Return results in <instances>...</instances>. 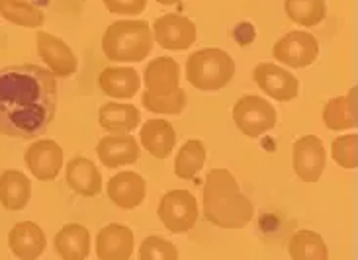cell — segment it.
Listing matches in <instances>:
<instances>
[{"label": "cell", "mask_w": 358, "mask_h": 260, "mask_svg": "<svg viewBox=\"0 0 358 260\" xmlns=\"http://www.w3.org/2000/svg\"><path fill=\"white\" fill-rule=\"evenodd\" d=\"M57 112V80L38 65L0 68V133L34 139L53 122Z\"/></svg>", "instance_id": "cell-1"}, {"label": "cell", "mask_w": 358, "mask_h": 260, "mask_svg": "<svg viewBox=\"0 0 358 260\" xmlns=\"http://www.w3.org/2000/svg\"><path fill=\"white\" fill-rule=\"evenodd\" d=\"M203 217L222 229H243L255 215L251 200L227 168H213L202 188Z\"/></svg>", "instance_id": "cell-2"}, {"label": "cell", "mask_w": 358, "mask_h": 260, "mask_svg": "<svg viewBox=\"0 0 358 260\" xmlns=\"http://www.w3.org/2000/svg\"><path fill=\"white\" fill-rule=\"evenodd\" d=\"M153 29L145 20H117L102 36V51L114 63H139L153 49Z\"/></svg>", "instance_id": "cell-3"}, {"label": "cell", "mask_w": 358, "mask_h": 260, "mask_svg": "<svg viewBox=\"0 0 358 260\" xmlns=\"http://www.w3.org/2000/svg\"><path fill=\"white\" fill-rule=\"evenodd\" d=\"M235 77V61L217 48H206L192 53L186 61V78L202 92H215L225 88Z\"/></svg>", "instance_id": "cell-4"}, {"label": "cell", "mask_w": 358, "mask_h": 260, "mask_svg": "<svg viewBox=\"0 0 358 260\" xmlns=\"http://www.w3.org/2000/svg\"><path fill=\"white\" fill-rule=\"evenodd\" d=\"M233 120L243 135L257 139L276 126L278 114L271 102H266L264 98L245 94L233 106Z\"/></svg>", "instance_id": "cell-5"}, {"label": "cell", "mask_w": 358, "mask_h": 260, "mask_svg": "<svg viewBox=\"0 0 358 260\" xmlns=\"http://www.w3.org/2000/svg\"><path fill=\"white\" fill-rule=\"evenodd\" d=\"M157 213H159V219L165 225L166 231H171L173 235H182L196 225L200 208H198V200L194 198L192 192L171 190L161 198Z\"/></svg>", "instance_id": "cell-6"}, {"label": "cell", "mask_w": 358, "mask_h": 260, "mask_svg": "<svg viewBox=\"0 0 358 260\" xmlns=\"http://www.w3.org/2000/svg\"><path fill=\"white\" fill-rule=\"evenodd\" d=\"M317 55H320V41L313 34L301 29L288 31L272 48V57L292 68L310 67L315 63Z\"/></svg>", "instance_id": "cell-7"}, {"label": "cell", "mask_w": 358, "mask_h": 260, "mask_svg": "<svg viewBox=\"0 0 358 260\" xmlns=\"http://www.w3.org/2000/svg\"><path fill=\"white\" fill-rule=\"evenodd\" d=\"M327 164V151L320 137L306 135L292 145V166L301 182L313 184L321 178Z\"/></svg>", "instance_id": "cell-8"}, {"label": "cell", "mask_w": 358, "mask_h": 260, "mask_svg": "<svg viewBox=\"0 0 358 260\" xmlns=\"http://www.w3.org/2000/svg\"><path fill=\"white\" fill-rule=\"evenodd\" d=\"M252 78L266 96L274 98L278 102H292L300 94V80L280 65L259 63L252 71Z\"/></svg>", "instance_id": "cell-9"}, {"label": "cell", "mask_w": 358, "mask_h": 260, "mask_svg": "<svg viewBox=\"0 0 358 260\" xmlns=\"http://www.w3.org/2000/svg\"><path fill=\"white\" fill-rule=\"evenodd\" d=\"M157 45L166 51H184L196 41V24L180 14H165L151 26Z\"/></svg>", "instance_id": "cell-10"}, {"label": "cell", "mask_w": 358, "mask_h": 260, "mask_svg": "<svg viewBox=\"0 0 358 260\" xmlns=\"http://www.w3.org/2000/svg\"><path fill=\"white\" fill-rule=\"evenodd\" d=\"M24 161L29 173L34 174L38 180H55L63 168L65 153L61 149V145L53 139H39L34 141L24 153Z\"/></svg>", "instance_id": "cell-11"}, {"label": "cell", "mask_w": 358, "mask_h": 260, "mask_svg": "<svg viewBox=\"0 0 358 260\" xmlns=\"http://www.w3.org/2000/svg\"><path fill=\"white\" fill-rule=\"evenodd\" d=\"M36 43H38L39 59L48 65L53 77L71 78L77 73V57L63 39L48 31H38Z\"/></svg>", "instance_id": "cell-12"}, {"label": "cell", "mask_w": 358, "mask_h": 260, "mask_svg": "<svg viewBox=\"0 0 358 260\" xmlns=\"http://www.w3.org/2000/svg\"><path fill=\"white\" fill-rule=\"evenodd\" d=\"M180 67L173 57H157L147 65L143 73L145 92L151 96H171L180 87Z\"/></svg>", "instance_id": "cell-13"}, {"label": "cell", "mask_w": 358, "mask_h": 260, "mask_svg": "<svg viewBox=\"0 0 358 260\" xmlns=\"http://www.w3.org/2000/svg\"><path fill=\"white\" fill-rule=\"evenodd\" d=\"M106 194L117 208L136 210L145 202L147 182L141 174L126 171V173H120L110 178V182L106 186Z\"/></svg>", "instance_id": "cell-14"}, {"label": "cell", "mask_w": 358, "mask_h": 260, "mask_svg": "<svg viewBox=\"0 0 358 260\" xmlns=\"http://www.w3.org/2000/svg\"><path fill=\"white\" fill-rule=\"evenodd\" d=\"M96 154L100 163L108 168H120L126 164L137 163L139 143L129 133H114L102 137L96 145Z\"/></svg>", "instance_id": "cell-15"}, {"label": "cell", "mask_w": 358, "mask_h": 260, "mask_svg": "<svg viewBox=\"0 0 358 260\" xmlns=\"http://www.w3.org/2000/svg\"><path fill=\"white\" fill-rule=\"evenodd\" d=\"M134 231L129 227L110 223L98 233L96 257L100 260H127L134 254Z\"/></svg>", "instance_id": "cell-16"}, {"label": "cell", "mask_w": 358, "mask_h": 260, "mask_svg": "<svg viewBox=\"0 0 358 260\" xmlns=\"http://www.w3.org/2000/svg\"><path fill=\"white\" fill-rule=\"evenodd\" d=\"M8 247L12 254L20 260H34L43 254L48 241L45 233L34 222L16 223L8 233Z\"/></svg>", "instance_id": "cell-17"}, {"label": "cell", "mask_w": 358, "mask_h": 260, "mask_svg": "<svg viewBox=\"0 0 358 260\" xmlns=\"http://www.w3.org/2000/svg\"><path fill=\"white\" fill-rule=\"evenodd\" d=\"M69 188L78 196L92 198L102 192V174L87 157H75L67 163L65 168Z\"/></svg>", "instance_id": "cell-18"}, {"label": "cell", "mask_w": 358, "mask_h": 260, "mask_svg": "<svg viewBox=\"0 0 358 260\" xmlns=\"http://www.w3.org/2000/svg\"><path fill=\"white\" fill-rule=\"evenodd\" d=\"M98 85L106 96L114 100H129L139 92L141 78L131 67H106L100 73Z\"/></svg>", "instance_id": "cell-19"}, {"label": "cell", "mask_w": 358, "mask_h": 260, "mask_svg": "<svg viewBox=\"0 0 358 260\" xmlns=\"http://www.w3.org/2000/svg\"><path fill=\"white\" fill-rule=\"evenodd\" d=\"M141 145L147 153L159 161L169 159L176 145V131L166 120H147L141 126Z\"/></svg>", "instance_id": "cell-20"}, {"label": "cell", "mask_w": 358, "mask_h": 260, "mask_svg": "<svg viewBox=\"0 0 358 260\" xmlns=\"http://www.w3.org/2000/svg\"><path fill=\"white\" fill-rule=\"evenodd\" d=\"M323 124L331 131H347L357 127V88L345 96L331 98L323 106Z\"/></svg>", "instance_id": "cell-21"}, {"label": "cell", "mask_w": 358, "mask_h": 260, "mask_svg": "<svg viewBox=\"0 0 358 260\" xmlns=\"http://www.w3.org/2000/svg\"><path fill=\"white\" fill-rule=\"evenodd\" d=\"M55 251L65 260H85L90 254V233L80 223H67L55 235Z\"/></svg>", "instance_id": "cell-22"}, {"label": "cell", "mask_w": 358, "mask_h": 260, "mask_svg": "<svg viewBox=\"0 0 358 260\" xmlns=\"http://www.w3.org/2000/svg\"><path fill=\"white\" fill-rule=\"evenodd\" d=\"M31 198V182L20 171H4L0 174V203L8 212H22Z\"/></svg>", "instance_id": "cell-23"}, {"label": "cell", "mask_w": 358, "mask_h": 260, "mask_svg": "<svg viewBox=\"0 0 358 260\" xmlns=\"http://www.w3.org/2000/svg\"><path fill=\"white\" fill-rule=\"evenodd\" d=\"M98 122L110 133H131L141 124V114L134 104L108 102L100 108Z\"/></svg>", "instance_id": "cell-24"}, {"label": "cell", "mask_w": 358, "mask_h": 260, "mask_svg": "<svg viewBox=\"0 0 358 260\" xmlns=\"http://www.w3.org/2000/svg\"><path fill=\"white\" fill-rule=\"evenodd\" d=\"M0 16L22 28H39L45 22V14L38 4L26 0H0Z\"/></svg>", "instance_id": "cell-25"}, {"label": "cell", "mask_w": 358, "mask_h": 260, "mask_svg": "<svg viewBox=\"0 0 358 260\" xmlns=\"http://www.w3.org/2000/svg\"><path fill=\"white\" fill-rule=\"evenodd\" d=\"M288 252L294 260H327L329 251L320 233L296 231L288 243Z\"/></svg>", "instance_id": "cell-26"}, {"label": "cell", "mask_w": 358, "mask_h": 260, "mask_svg": "<svg viewBox=\"0 0 358 260\" xmlns=\"http://www.w3.org/2000/svg\"><path fill=\"white\" fill-rule=\"evenodd\" d=\"M286 16L298 26H317L327 16L325 0H284Z\"/></svg>", "instance_id": "cell-27"}, {"label": "cell", "mask_w": 358, "mask_h": 260, "mask_svg": "<svg viewBox=\"0 0 358 260\" xmlns=\"http://www.w3.org/2000/svg\"><path fill=\"white\" fill-rule=\"evenodd\" d=\"M206 157L208 154H206V147L202 141H198V139L186 141L176 154L175 174L182 180H192L194 176L203 168Z\"/></svg>", "instance_id": "cell-28"}, {"label": "cell", "mask_w": 358, "mask_h": 260, "mask_svg": "<svg viewBox=\"0 0 358 260\" xmlns=\"http://www.w3.org/2000/svg\"><path fill=\"white\" fill-rule=\"evenodd\" d=\"M141 102H143V108H145L147 112H151V114H163V116H178V114H182L184 108L188 104L186 102V92L180 87L176 88L171 96L165 98L151 96V94L143 92L141 94Z\"/></svg>", "instance_id": "cell-29"}, {"label": "cell", "mask_w": 358, "mask_h": 260, "mask_svg": "<svg viewBox=\"0 0 358 260\" xmlns=\"http://www.w3.org/2000/svg\"><path fill=\"white\" fill-rule=\"evenodd\" d=\"M358 135L350 133V135H341L337 137L333 143H331V157L333 161L339 164L341 168H357L358 164Z\"/></svg>", "instance_id": "cell-30"}, {"label": "cell", "mask_w": 358, "mask_h": 260, "mask_svg": "<svg viewBox=\"0 0 358 260\" xmlns=\"http://www.w3.org/2000/svg\"><path fill=\"white\" fill-rule=\"evenodd\" d=\"M178 249L159 235H149L139 247V260H176Z\"/></svg>", "instance_id": "cell-31"}, {"label": "cell", "mask_w": 358, "mask_h": 260, "mask_svg": "<svg viewBox=\"0 0 358 260\" xmlns=\"http://www.w3.org/2000/svg\"><path fill=\"white\" fill-rule=\"evenodd\" d=\"M112 14L122 16H137L147 8V0H102Z\"/></svg>", "instance_id": "cell-32"}, {"label": "cell", "mask_w": 358, "mask_h": 260, "mask_svg": "<svg viewBox=\"0 0 358 260\" xmlns=\"http://www.w3.org/2000/svg\"><path fill=\"white\" fill-rule=\"evenodd\" d=\"M159 4H163V6H173V4H178V2H182V0H157Z\"/></svg>", "instance_id": "cell-33"}]
</instances>
